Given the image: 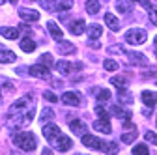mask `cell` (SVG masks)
<instances>
[{
  "instance_id": "obj_39",
  "label": "cell",
  "mask_w": 157,
  "mask_h": 155,
  "mask_svg": "<svg viewBox=\"0 0 157 155\" xmlns=\"http://www.w3.org/2000/svg\"><path fill=\"white\" fill-rule=\"evenodd\" d=\"M88 43H90V47H94V49H99V47H101V43L97 41V40H90Z\"/></svg>"
},
{
  "instance_id": "obj_27",
  "label": "cell",
  "mask_w": 157,
  "mask_h": 155,
  "mask_svg": "<svg viewBox=\"0 0 157 155\" xmlns=\"http://www.w3.org/2000/svg\"><path fill=\"white\" fill-rule=\"evenodd\" d=\"M21 49H23L25 52H32V51L36 49V43L30 40V37H25V40H21Z\"/></svg>"
},
{
  "instance_id": "obj_42",
  "label": "cell",
  "mask_w": 157,
  "mask_h": 155,
  "mask_svg": "<svg viewBox=\"0 0 157 155\" xmlns=\"http://www.w3.org/2000/svg\"><path fill=\"white\" fill-rule=\"evenodd\" d=\"M10 2H11V4H17V0H10Z\"/></svg>"
},
{
  "instance_id": "obj_8",
  "label": "cell",
  "mask_w": 157,
  "mask_h": 155,
  "mask_svg": "<svg viewBox=\"0 0 157 155\" xmlns=\"http://www.w3.org/2000/svg\"><path fill=\"white\" fill-rule=\"evenodd\" d=\"M62 103L67 105V107H78L82 101H81V93H77V92H66L62 95Z\"/></svg>"
},
{
  "instance_id": "obj_9",
  "label": "cell",
  "mask_w": 157,
  "mask_h": 155,
  "mask_svg": "<svg viewBox=\"0 0 157 155\" xmlns=\"http://www.w3.org/2000/svg\"><path fill=\"white\" fill-rule=\"evenodd\" d=\"M52 146H54L58 151H69L71 146H73V142H71L69 137H66V134H60V137H58V138L52 142Z\"/></svg>"
},
{
  "instance_id": "obj_34",
  "label": "cell",
  "mask_w": 157,
  "mask_h": 155,
  "mask_svg": "<svg viewBox=\"0 0 157 155\" xmlns=\"http://www.w3.org/2000/svg\"><path fill=\"white\" fill-rule=\"evenodd\" d=\"M95 114L99 116V118H103V120H109V112L103 107H95Z\"/></svg>"
},
{
  "instance_id": "obj_30",
  "label": "cell",
  "mask_w": 157,
  "mask_h": 155,
  "mask_svg": "<svg viewBox=\"0 0 157 155\" xmlns=\"http://www.w3.org/2000/svg\"><path fill=\"white\" fill-rule=\"evenodd\" d=\"M103 67H105L107 71H118V69H120V66H118L114 60H105V62H103Z\"/></svg>"
},
{
  "instance_id": "obj_26",
  "label": "cell",
  "mask_w": 157,
  "mask_h": 155,
  "mask_svg": "<svg viewBox=\"0 0 157 155\" xmlns=\"http://www.w3.org/2000/svg\"><path fill=\"white\" fill-rule=\"evenodd\" d=\"M136 137H139V131H136V129H131V133L122 134V142H124V144H131V142H135Z\"/></svg>"
},
{
  "instance_id": "obj_41",
  "label": "cell",
  "mask_w": 157,
  "mask_h": 155,
  "mask_svg": "<svg viewBox=\"0 0 157 155\" xmlns=\"http://www.w3.org/2000/svg\"><path fill=\"white\" fill-rule=\"evenodd\" d=\"M153 43H155V47H157V36H155V40H153Z\"/></svg>"
},
{
  "instance_id": "obj_38",
  "label": "cell",
  "mask_w": 157,
  "mask_h": 155,
  "mask_svg": "<svg viewBox=\"0 0 157 155\" xmlns=\"http://www.w3.org/2000/svg\"><path fill=\"white\" fill-rule=\"evenodd\" d=\"M109 52H125V49L122 47V45H116V47H109Z\"/></svg>"
},
{
  "instance_id": "obj_36",
  "label": "cell",
  "mask_w": 157,
  "mask_h": 155,
  "mask_svg": "<svg viewBox=\"0 0 157 155\" xmlns=\"http://www.w3.org/2000/svg\"><path fill=\"white\" fill-rule=\"evenodd\" d=\"M39 62L45 64V66H52V58L51 54H41V58H39Z\"/></svg>"
},
{
  "instance_id": "obj_6",
  "label": "cell",
  "mask_w": 157,
  "mask_h": 155,
  "mask_svg": "<svg viewBox=\"0 0 157 155\" xmlns=\"http://www.w3.org/2000/svg\"><path fill=\"white\" fill-rule=\"evenodd\" d=\"M28 73L32 75V77H37V79H43V81H49L51 79V71H49V66H45V64H36V66H32L30 69H28Z\"/></svg>"
},
{
  "instance_id": "obj_28",
  "label": "cell",
  "mask_w": 157,
  "mask_h": 155,
  "mask_svg": "<svg viewBox=\"0 0 157 155\" xmlns=\"http://www.w3.org/2000/svg\"><path fill=\"white\" fill-rule=\"evenodd\" d=\"M95 95H97V99H99V101H105V103L110 99V92H109V90H105V88L95 90Z\"/></svg>"
},
{
  "instance_id": "obj_37",
  "label": "cell",
  "mask_w": 157,
  "mask_h": 155,
  "mask_svg": "<svg viewBox=\"0 0 157 155\" xmlns=\"http://www.w3.org/2000/svg\"><path fill=\"white\" fill-rule=\"evenodd\" d=\"M133 2H139V4H140V6H144L146 9H150V8L153 6V4L150 2V0H133Z\"/></svg>"
},
{
  "instance_id": "obj_31",
  "label": "cell",
  "mask_w": 157,
  "mask_h": 155,
  "mask_svg": "<svg viewBox=\"0 0 157 155\" xmlns=\"http://www.w3.org/2000/svg\"><path fill=\"white\" fill-rule=\"evenodd\" d=\"M144 138H146V142H150V144L157 146V134H155L153 131H148V133L144 134Z\"/></svg>"
},
{
  "instance_id": "obj_7",
  "label": "cell",
  "mask_w": 157,
  "mask_h": 155,
  "mask_svg": "<svg viewBox=\"0 0 157 155\" xmlns=\"http://www.w3.org/2000/svg\"><path fill=\"white\" fill-rule=\"evenodd\" d=\"M60 134H62V131H60L58 125H54V123H45L43 125V137L47 138L49 144H52L58 137H60Z\"/></svg>"
},
{
  "instance_id": "obj_16",
  "label": "cell",
  "mask_w": 157,
  "mask_h": 155,
  "mask_svg": "<svg viewBox=\"0 0 157 155\" xmlns=\"http://www.w3.org/2000/svg\"><path fill=\"white\" fill-rule=\"evenodd\" d=\"M15 52L8 49H0V64H13L15 62Z\"/></svg>"
},
{
  "instance_id": "obj_12",
  "label": "cell",
  "mask_w": 157,
  "mask_h": 155,
  "mask_svg": "<svg viewBox=\"0 0 157 155\" xmlns=\"http://www.w3.org/2000/svg\"><path fill=\"white\" fill-rule=\"evenodd\" d=\"M19 17L25 19V21H39V13L36 9H28V8L19 9Z\"/></svg>"
},
{
  "instance_id": "obj_13",
  "label": "cell",
  "mask_w": 157,
  "mask_h": 155,
  "mask_svg": "<svg viewBox=\"0 0 157 155\" xmlns=\"http://www.w3.org/2000/svg\"><path fill=\"white\" fill-rule=\"evenodd\" d=\"M84 30H86V25H84V21H82V19H77V21H71V25H69V32H71L73 36H81Z\"/></svg>"
},
{
  "instance_id": "obj_25",
  "label": "cell",
  "mask_w": 157,
  "mask_h": 155,
  "mask_svg": "<svg viewBox=\"0 0 157 155\" xmlns=\"http://www.w3.org/2000/svg\"><path fill=\"white\" fill-rule=\"evenodd\" d=\"M112 112H114V116H118V118H124V120H131V112L129 110H125V108H122V107H112Z\"/></svg>"
},
{
  "instance_id": "obj_17",
  "label": "cell",
  "mask_w": 157,
  "mask_h": 155,
  "mask_svg": "<svg viewBox=\"0 0 157 155\" xmlns=\"http://www.w3.org/2000/svg\"><path fill=\"white\" fill-rule=\"evenodd\" d=\"M105 25H107L112 32H118V30H120V21H118L112 13H105Z\"/></svg>"
},
{
  "instance_id": "obj_35",
  "label": "cell",
  "mask_w": 157,
  "mask_h": 155,
  "mask_svg": "<svg viewBox=\"0 0 157 155\" xmlns=\"http://www.w3.org/2000/svg\"><path fill=\"white\" fill-rule=\"evenodd\" d=\"M43 97H45L49 103H56V101H58V97H56L52 92H49V90H47V92H43Z\"/></svg>"
},
{
  "instance_id": "obj_24",
  "label": "cell",
  "mask_w": 157,
  "mask_h": 155,
  "mask_svg": "<svg viewBox=\"0 0 157 155\" xmlns=\"http://www.w3.org/2000/svg\"><path fill=\"white\" fill-rule=\"evenodd\" d=\"M99 9H101L99 0H86V11H88L90 15H95Z\"/></svg>"
},
{
  "instance_id": "obj_11",
  "label": "cell",
  "mask_w": 157,
  "mask_h": 155,
  "mask_svg": "<svg viewBox=\"0 0 157 155\" xmlns=\"http://www.w3.org/2000/svg\"><path fill=\"white\" fill-rule=\"evenodd\" d=\"M47 28H49V32H51V36H52V40H56V41L64 40V32H62V28L58 26L54 21H49V23H47Z\"/></svg>"
},
{
  "instance_id": "obj_29",
  "label": "cell",
  "mask_w": 157,
  "mask_h": 155,
  "mask_svg": "<svg viewBox=\"0 0 157 155\" xmlns=\"http://www.w3.org/2000/svg\"><path fill=\"white\" fill-rule=\"evenodd\" d=\"M133 153H136V155H148L150 149H148L146 144H139V146H135V148H133Z\"/></svg>"
},
{
  "instance_id": "obj_2",
  "label": "cell",
  "mask_w": 157,
  "mask_h": 155,
  "mask_svg": "<svg viewBox=\"0 0 157 155\" xmlns=\"http://www.w3.org/2000/svg\"><path fill=\"white\" fill-rule=\"evenodd\" d=\"M82 144L86 148H92V149H99V151H116L118 149V144L116 142H109L105 144L103 140H99L97 137H94V134H82Z\"/></svg>"
},
{
  "instance_id": "obj_5",
  "label": "cell",
  "mask_w": 157,
  "mask_h": 155,
  "mask_svg": "<svg viewBox=\"0 0 157 155\" xmlns=\"http://www.w3.org/2000/svg\"><path fill=\"white\" fill-rule=\"evenodd\" d=\"M82 67L81 62H77V64H71L67 60H60V62H56V71L60 73V75H71L73 71H78Z\"/></svg>"
},
{
  "instance_id": "obj_10",
  "label": "cell",
  "mask_w": 157,
  "mask_h": 155,
  "mask_svg": "<svg viewBox=\"0 0 157 155\" xmlns=\"http://www.w3.org/2000/svg\"><path fill=\"white\" fill-rule=\"evenodd\" d=\"M127 54H129V60L135 66H142V67H148L150 66V60H148L142 52H127Z\"/></svg>"
},
{
  "instance_id": "obj_19",
  "label": "cell",
  "mask_w": 157,
  "mask_h": 155,
  "mask_svg": "<svg viewBox=\"0 0 157 155\" xmlns=\"http://www.w3.org/2000/svg\"><path fill=\"white\" fill-rule=\"evenodd\" d=\"M0 34H2L6 40H19V30L17 28H10V26H2L0 28Z\"/></svg>"
},
{
  "instance_id": "obj_43",
  "label": "cell",
  "mask_w": 157,
  "mask_h": 155,
  "mask_svg": "<svg viewBox=\"0 0 157 155\" xmlns=\"http://www.w3.org/2000/svg\"><path fill=\"white\" fill-rule=\"evenodd\" d=\"M0 105H2V93H0Z\"/></svg>"
},
{
  "instance_id": "obj_44",
  "label": "cell",
  "mask_w": 157,
  "mask_h": 155,
  "mask_svg": "<svg viewBox=\"0 0 157 155\" xmlns=\"http://www.w3.org/2000/svg\"><path fill=\"white\" fill-rule=\"evenodd\" d=\"M4 2H6V0H0V6H2V4H4Z\"/></svg>"
},
{
  "instance_id": "obj_32",
  "label": "cell",
  "mask_w": 157,
  "mask_h": 155,
  "mask_svg": "<svg viewBox=\"0 0 157 155\" xmlns=\"http://www.w3.org/2000/svg\"><path fill=\"white\" fill-rule=\"evenodd\" d=\"M148 13H150V21H151V25L157 26V6H151V8L148 9Z\"/></svg>"
},
{
  "instance_id": "obj_23",
  "label": "cell",
  "mask_w": 157,
  "mask_h": 155,
  "mask_svg": "<svg viewBox=\"0 0 157 155\" xmlns=\"http://www.w3.org/2000/svg\"><path fill=\"white\" fill-rule=\"evenodd\" d=\"M110 84H114L120 92H125V88H127V79H125V77H112V79H110Z\"/></svg>"
},
{
  "instance_id": "obj_18",
  "label": "cell",
  "mask_w": 157,
  "mask_h": 155,
  "mask_svg": "<svg viewBox=\"0 0 157 155\" xmlns=\"http://www.w3.org/2000/svg\"><path fill=\"white\" fill-rule=\"evenodd\" d=\"M58 51H60V54H73L77 51V47L66 40H60V43H58Z\"/></svg>"
},
{
  "instance_id": "obj_3",
  "label": "cell",
  "mask_w": 157,
  "mask_h": 155,
  "mask_svg": "<svg viewBox=\"0 0 157 155\" xmlns=\"http://www.w3.org/2000/svg\"><path fill=\"white\" fill-rule=\"evenodd\" d=\"M146 40H148V34L140 28H131L125 32V41L131 45H142Z\"/></svg>"
},
{
  "instance_id": "obj_1",
  "label": "cell",
  "mask_w": 157,
  "mask_h": 155,
  "mask_svg": "<svg viewBox=\"0 0 157 155\" xmlns=\"http://www.w3.org/2000/svg\"><path fill=\"white\" fill-rule=\"evenodd\" d=\"M11 140H13V144L17 148H21L23 151H34L36 149V137H34L32 133H28V131H17V133H13Z\"/></svg>"
},
{
  "instance_id": "obj_14",
  "label": "cell",
  "mask_w": 157,
  "mask_h": 155,
  "mask_svg": "<svg viewBox=\"0 0 157 155\" xmlns=\"http://www.w3.org/2000/svg\"><path fill=\"white\" fill-rule=\"evenodd\" d=\"M94 129L99 131V133H105V134H110L112 133V127H110L109 120H103V118H99L97 122H94Z\"/></svg>"
},
{
  "instance_id": "obj_20",
  "label": "cell",
  "mask_w": 157,
  "mask_h": 155,
  "mask_svg": "<svg viewBox=\"0 0 157 155\" xmlns=\"http://www.w3.org/2000/svg\"><path fill=\"white\" fill-rule=\"evenodd\" d=\"M69 127H71V131H73L75 134H81V137L84 134V129H86V125H84L81 120H71V122H69Z\"/></svg>"
},
{
  "instance_id": "obj_40",
  "label": "cell",
  "mask_w": 157,
  "mask_h": 155,
  "mask_svg": "<svg viewBox=\"0 0 157 155\" xmlns=\"http://www.w3.org/2000/svg\"><path fill=\"white\" fill-rule=\"evenodd\" d=\"M49 153H52V149H49V148H45V149H43V155H49Z\"/></svg>"
},
{
  "instance_id": "obj_22",
  "label": "cell",
  "mask_w": 157,
  "mask_h": 155,
  "mask_svg": "<svg viewBox=\"0 0 157 155\" xmlns=\"http://www.w3.org/2000/svg\"><path fill=\"white\" fill-rule=\"evenodd\" d=\"M103 34V26L101 25H90L88 28V40H97Z\"/></svg>"
},
{
  "instance_id": "obj_21",
  "label": "cell",
  "mask_w": 157,
  "mask_h": 155,
  "mask_svg": "<svg viewBox=\"0 0 157 155\" xmlns=\"http://www.w3.org/2000/svg\"><path fill=\"white\" fill-rule=\"evenodd\" d=\"M116 8H118V11H120V13H129L133 9V0H118Z\"/></svg>"
},
{
  "instance_id": "obj_4",
  "label": "cell",
  "mask_w": 157,
  "mask_h": 155,
  "mask_svg": "<svg viewBox=\"0 0 157 155\" xmlns=\"http://www.w3.org/2000/svg\"><path fill=\"white\" fill-rule=\"evenodd\" d=\"M43 6L49 11H67L73 8V0H45Z\"/></svg>"
},
{
  "instance_id": "obj_15",
  "label": "cell",
  "mask_w": 157,
  "mask_h": 155,
  "mask_svg": "<svg viewBox=\"0 0 157 155\" xmlns=\"http://www.w3.org/2000/svg\"><path fill=\"white\" fill-rule=\"evenodd\" d=\"M140 97H142V103L146 105V107H155V103H157V93L155 92H142V95H140Z\"/></svg>"
},
{
  "instance_id": "obj_33",
  "label": "cell",
  "mask_w": 157,
  "mask_h": 155,
  "mask_svg": "<svg viewBox=\"0 0 157 155\" xmlns=\"http://www.w3.org/2000/svg\"><path fill=\"white\" fill-rule=\"evenodd\" d=\"M54 118V110L52 108H43V112H41V120L45 122V120H52Z\"/></svg>"
}]
</instances>
